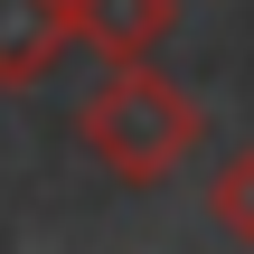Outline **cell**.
Instances as JSON below:
<instances>
[{"label": "cell", "mask_w": 254, "mask_h": 254, "mask_svg": "<svg viewBox=\"0 0 254 254\" xmlns=\"http://www.w3.org/2000/svg\"><path fill=\"white\" fill-rule=\"evenodd\" d=\"M75 132H85V151H94L123 189H151V179H170V170L198 151L207 113H198L170 75H151V57H132V66H113V75L85 94Z\"/></svg>", "instance_id": "6da1fadb"}, {"label": "cell", "mask_w": 254, "mask_h": 254, "mask_svg": "<svg viewBox=\"0 0 254 254\" xmlns=\"http://www.w3.org/2000/svg\"><path fill=\"white\" fill-rule=\"evenodd\" d=\"M207 207H217V226H226L236 245H254V141L217 160V179H207Z\"/></svg>", "instance_id": "277c9868"}, {"label": "cell", "mask_w": 254, "mask_h": 254, "mask_svg": "<svg viewBox=\"0 0 254 254\" xmlns=\"http://www.w3.org/2000/svg\"><path fill=\"white\" fill-rule=\"evenodd\" d=\"M66 9H75V47H94L104 66H132L179 28V0H66Z\"/></svg>", "instance_id": "7a4b0ae2"}, {"label": "cell", "mask_w": 254, "mask_h": 254, "mask_svg": "<svg viewBox=\"0 0 254 254\" xmlns=\"http://www.w3.org/2000/svg\"><path fill=\"white\" fill-rule=\"evenodd\" d=\"M66 47H75V9L66 0H0V85L57 75Z\"/></svg>", "instance_id": "3957f363"}]
</instances>
